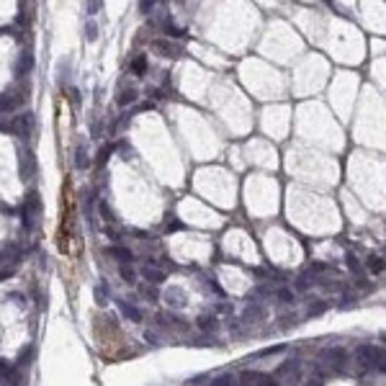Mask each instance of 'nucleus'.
I'll return each mask as SVG.
<instances>
[{"label":"nucleus","mask_w":386,"mask_h":386,"mask_svg":"<svg viewBox=\"0 0 386 386\" xmlns=\"http://www.w3.org/2000/svg\"><path fill=\"white\" fill-rule=\"evenodd\" d=\"M3 129L18 134V137H26V134H34V116L31 113H18L13 121L3 124Z\"/></svg>","instance_id":"obj_1"},{"label":"nucleus","mask_w":386,"mask_h":386,"mask_svg":"<svg viewBox=\"0 0 386 386\" xmlns=\"http://www.w3.org/2000/svg\"><path fill=\"white\" fill-rule=\"evenodd\" d=\"M345 350L342 348H327L322 355H319V365H324V368H330V371H342V365H345Z\"/></svg>","instance_id":"obj_2"},{"label":"nucleus","mask_w":386,"mask_h":386,"mask_svg":"<svg viewBox=\"0 0 386 386\" xmlns=\"http://www.w3.org/2000/svg\"><path fill=\"white\" fill-rule=\"evenodd\" d=\"M381 358H383V353L376 345H360L358 348V360L368 368H381Z\"/></svg>","instance_id":"obj_3"},{"label":"nucleus","mask_w":386,"mask_h":386,"mask_svg":"<svg viewBox=\"0 0 386 386\" xmlns=\"http://www.w3.org/2000/svg\"><path fill=\"white\" fill-rule=\"evenodd\" d=\"M155 265H157V260H152V258H149V260L144 263L142 273L147 276V281H152V283H162V281H165V273H162V271H157Z\"/></svg>","instance_id":"obj_4"},{"label":"nucleus","mask_w":386,"mask_h":386,"mask_svg":"<svg viewBox=\"0 0 386 386\" xmlns=\"http://www.w3.org/2000/svg\"><path fill=\"white\" fill-rule=\"evenodd\" d=\"M21 170H24V178H34L36 165H34V155H31V152H24V157H21Z\"/></svg>","instance_id":"obj_5"},{"label":"nucleus","mask_w":386,"mask_h":386,"mask_svg":"<svg viewBox=\"0 0 386 386\" xmlns=\"http://www.w3.org/2000/svg\"><path fill=\"white\" fill-rule=\"evenodd\" d=\"M106 255H113V258H116V260H121L124 265L131 260V253H129L126 247H108V250H106Z\"/></svg>","instance_id":"obj_6"},{"label":"nucleus","mask_w":386,"mask_h":386,"mask_svg":"<svg viewBox=\"0 0 386 386\" xmlns=\"http://www.w3.org/2000/svg\"><path fill=\"white\" fill-rule=\"evenodd\" d=\"M119 306H121L124 317H129L131 322H142V312H139L137 306H131V304H124V301H119Z\"/></svg>","instance_id":"obj_7"},{"label":"nucleus","mask_w":386,"mask_h":386,"mask_svg":"<svg viewBox=\"0 0 386 386\" xmlns=\"http://www.w3.org/2000/svg\"><path fill=\"white\" fill-rule=\"evenodd\" d=\"M90 165V160L85 157V149H83V144H78V149H75V167L78 170H85Z\"/></svg>","instance_id":"obj_8"},{"label":"nucleus","mask_w":386,"mask_h":386,"mask_svg":"<svg viewBox=\"0 0 386 386\" xmlns=\"http://www.w3.org/2000/svg\"><path fill=\"white\" fill-rule=\"evenodd\" d=\"M155 49H160L165 57H178V47H172V44H167V42H155Z\"/></svg>","instance_id":"obj_9"},{"label":"nucleus","mask_w":386,"mask_h":386,"mask_svg":"<svg viewBox=\"0 0 386 386\" xmlns=\"http://www.w3.org/2000/svg\"><path fill=\"white\" fill-rule=\"evenodd\" d=\"M167 301L172 304V306H183L185 301H183V288H167Z\"/></svg>","instance_id":"obj_10"},{"label":"nucleus","mask_w":386,"mask_h":386,"mask_svg":"<svg viewBox=\"0 0 386 386\" xmlns=\"http://www.w3.org/2000/svg\"><path fill=\"white\" fill-rule=\"evenodd\" d=\"M134 101H137V90H131V88H129V90H121V95L116 98L119 106H129V103H134Z\"/></svg>","instance_id":"obj_11"},{"label":"nucleus","mask_w":386,"mask_h":386,"mask_svg":"<svg viewBox=\"0 0 386 386\" xmlns=\"http://www.w3.org/2000/svg\"><path fill=\"white\" fill-rule=\"evenodd\" d=\"M121 278H124L126 283H137V271L129 268V265H121Z\"/></svg>","instance_id":"obj_12"},{"label":"nucleus","mask_w":386,"mask_h":386,"mask_svg":"<svg viewBox=\"0 0 386 386\" xmlns=\"http://www.w3.org/2000/svg\"><path fill=\"white\" fill-rule=\"evenodd\" d=\"M368 268H371L373 273H381V271H383V260L376 258V255H371V258H368Z\"/></svg>","instance_id":"obj_13"},{"label":"nucleus","mask_w":386,"mask_h":386,"mask_svg":"<svg viewBox=\"0 0 386 386\" xmlns=\"http://www.w3.org/2000/svg\"><path fill=\"white\" fill-rule=\"evenodd\" d=\"M276 294H278V299H281L283 304H294V299H296V296H294V291H288V288H278Z\"/></svg>","instance_id":"obj_14"},{"label":"nucleus","mask_w":386,"mask_h":386,"mask_svg":"<svg viewBox=\"0 0 386 386\" xmlns=\"http://www.w3.org/2000/svg\"><path fill=\"white\" fill-rule=\"evenodd\" d=\"M199 327H204V330H217V317H201Z\"/></svg>","instance_id":"obj_15"},{"label":"nucleus","mask_w":386,"mask_h":386,"mask_svg":"<svg viewBox=\"0 0 386 386\" xmlns=\"http://www.w3.org/2000/svg\"><path fill=\"white\" fill-rule=\"evenodd\" d=\"M31 62H34V60H31V54H21V65H18V72H24V67L29 70V67H31Z\"/></svg>","instance_id":"obj_16"},{"label":"nucleus","mask_w":386,"mask_h":386,"mask_svg":"<svg viewBox=\"0 0 386 386\" xmlns=\"http://www.w3.org/2000/svg\"><path fill=\"white\" fill-rule=\"evenodd\" d=\"M101 211H103V219H106V222H113V214H111V209H108L106 201H101Z\"/></svg>","instance_id":"obj_17"},{"label":"nucleus","mask_w":386,"mask_h":386,"mask_svg":"<svg viewBox=\"0 0 386 386\" xmlns=\"http://www.w3.org/2000/svg\"><path fill=\"white\" fill-rule=\"evenodd\" d=\"M134 72H137V75H142V72H144V60H142V57H139V60H134Z\"/></svg>","instance_id":"obj_18"},{"label":"nucleus","mask_w":386,"mask_h":386,"mask_svg":"<svg viewBox=\"0 0 386 386\" xmlns=\"http://www.w3.org/2000/svg\"><path fill=\"white\" fill-rule=\"evenodd\" d=\"M324 309H327V304H324V301H319V304H312V309H309V312H312V314H319V312H324Z\"/></svg>","instance_id":"obj_19"},{"label":"nucleus","mask_w":386,"mask_h":386,"mask_svg":"<svg viewBox=\"0 0 386 386\" xmlns=\"http://www.w3.org/2000/svg\"><path fill=\"white\" fill-rule=\"evenodd\" d=\"M85 36H88V39H95V26H88V31H85Z\"/></svg>","instance_id":"obj_20"}]
</instances>
